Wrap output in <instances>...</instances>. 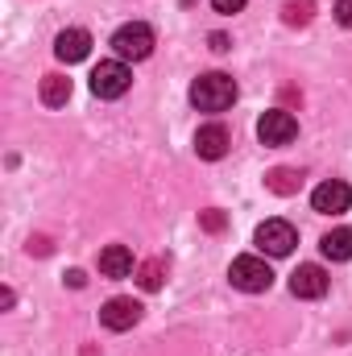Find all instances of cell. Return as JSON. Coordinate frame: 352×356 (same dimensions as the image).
Masks as SVG:
<instances>
[{"instance_id":"14","label":"cell","mask_w":352,"mask_h":356,"mask_svg":"<svg viewBox=\"0 0 352 356\" xmlns=\"http://www.w3.org/2000/svg\"><path fill=\"white\" fill-rule=\"evenodd\" d=\"M71 99V79L67 75H46L42 79V104L46 108H63Z\"/></svg>"},{"instance_id":"16","label":"cell","mask_w":352,"mask_h":356,"mask_svg":"<svg viewBox=\"0 0 352 356\" xmlns=\"http://www.w3.org/2000/svg\"><path fill=\"white\" fill-rule=\"evenodd\" d=\"M137 282H141V290H158L166 282V261H145L137 269Z\"/></svg>"},{"instance_id":"15","label":"cell","mask_w":352,"mask_h":356,"mask_svg":"<svg viewBox=\"0 0 352 356\" xmlns=\"http://www.w3.org/2000/svg\"><path fill=\"white\" fill-rule=\"evenodd\" d=\"M265 186H269V191H278V195H294V191L303 186V175H298V170H286V166H278V170H269Z\"/></svg>"},{"instance_id":"20","label":"cell","mask_w":352,"mask_h":356,"mask_svg":"<svg viewBox=\"0 0 352 356\" xmlns=\"http://www.w3.org/2000/svg\"><path fill=\"white\" fill-rule=\"evenodd\" d=\"M336 21L344 29H352V0H336Z\"/></svg>"},{"instance_id":"2","label":"cell","mask_w":352,"mask_h":356,"mask_svg":"<svg viewBox=\"0 0 352 356\" xmlns=\"http://www.w3.org/2000/svg\"><path fill=\"white\" fill-rule=\"evenodd\" d=\"M112 50H116L120 63H141V58L154 54V29L145 21H129L112 33Z\"/></svg>"},{"instance_id":"7","label":"cell","mask_w":352,"mask_h":356,"mask_svg":"<svg viewBox=\"0 0 352 356\" xmlns=\"http://www.w3.org/2000/svg\"><path fill=\"white\" fill-rule=\"evenodd\" d=\"M311 207H315L319 216H340V211H349L352 207V186L349 182H336V178L319 182V186L311 191Z\"/></svg>"},{"instance_id":"4","label":"cell","mask_w":352,"mask_h":356,"mask_svg":"<svg viewBox=\"0 0 352 356\" xmlns=\"http://www.w3.org/2000/svg\"><path fill=\"white\" fill-rule=\"evenodd\" d=\"M228 282L237 290H245V294H265L273 286V269L265 266L262 257H237L228 266Z\"/></svg>"},{"instance_id":"8","label":"cell","mask_w":352,"mask_h":356,"mask_svg":"<svg viewBox=\"0 0 352 356\" xmlns=\"http://www.w3.org/2000/svg\"><path fill=\"white\" fill-rule=\"evenodd\" d=\"M99 323H104L108 332H129V327L141 323V302H137V298H108V302L99 307Z\"/></svg>"},{"instance_id":"21","label":"cell","mask_w":352,"mask_h":356,"mask_svg":"<svg viewBox=\"0 0 352 356\" xmlns=\"http://www.w3.org/2000/svg\"><path fill=\"white\" fill-rule=\"evenodd\" d=\"M211 50L224 54V50H228V38H224V33H211Z\"/></svg>"},{"instance_id":"18","label":"cell","mask_w":352,"mask_h":356,"mask_svg":"<svg viewBox=\"0 0 352 356\" xmlns=\"http://www.w3.org/2000/svg\"><path fill=\"white\" fill-rule=\"evenodd\" d=\"M245 4H249V0H211V8H216V13H224V17H232V13H241Z\"/></svg>"},{"instance_id":"1","label":"cell","mask_w":352,"mask_h":356,"mask_svg":"<svg viewBox=\"0 0 352 356\" xmlns=\"http://www.w3.org/2000/svg\"><path fill=\"white\" fill-rule=\"evenodd\" d=\"M232 99H237V79L224 71H207L191 83V104L199 112H224V108H232Z\"/></svg>"},{"instance_id":"19","label":"cell","mask_w":352,"mask_h":356,"mask_svg":"<svg viewBox=\"0 0 352 356\" xmlns=\"http://www.w3.org/2000/svg\"><path fill=\"white\" fill-rule=\"evenodd\" d=\"M199 220H203V228H207V232H220V228H224V216H220L216 207H211V211H203Z\"/></svg>"},{"instance_id":"11","label":"cell","mask_w":352,"mask_h":356,"mask_svg":"<svg viewBox=\"0 0 352 356\" xmlns=\"http://www.w3.org/2000/svg\"><path fill=\"white\" fill-rule=\"evenodd\" d=\"M54 54H58L63 63H83L91 54V33L88 29H63V33L54 38Z\"/></svg>"},{"instance_id":"3","label":"cell","mask_w":352,"mask_h":356,"mask_svg":"<svg viewBox=\"0 0 352 356\" xmlns=\"http://www.w3.org/2000/svg\"><path fill=\"white\" fill-rule=\"evenodd\" d=\"M129 88H133V71H129V63H120V58L99 63V67L91 71V95H99V99H120Z\"/></svg>"},{"instance_id":"9","label":"cell","mask_w":352,"mask_h":356,"mask_svg":"<svg viewBox=\"0 0 352 356\" xmlns=\"http://www.w3.org/2000/svg\"><path fill=\"white\" fill-rule=\"evenodd\" d=\"M328 286H332V282H328L323 266H298L290 273V294H294V298H323Z\"/></svg>"},{"instance_id":"6","label":"cell","mask_w":352,"mask_h":356,"mask_svg":"<svg viewBox=\"0 0 352 356\" xmlns=\"http://www.w3.org/2000/svg\"><path fill=\"white\" fill-rule=\"evenodd\" d=\"M257 137H262V145H290L298 137V120L286 108H269L257 120Z\"/></svg>"},{"instance_id":"13","label":"cell","mask_w":352,"mask_h":356,"mask_svg":"<svg viewBox=\"0 0 352 356\" xmlns=\"http://www.w3.org/2000/svg\"><path fill=\"white\" fill-rule=\"evenodd\" d=\"M319 253L328 261H352V228H332L323 241H319Z\"/></svg>"},{"instance_id":"17","label":"cell","mask_w":352,"mask_h":356,"mask_svg":"<svg viewBox=\"0 0 352 356\" xmlns=\"http://www.w3.org/2000/svg\"><path fill=\"white\" fill-rule=\"evenodd\" d=\"M311 0H286V8H282V21L286 25H307L311 21Z\"/></svg>"},{"instance_id":"5","label":"cell","mask_w":352,"mask_h":356,"mask_svg":"<svg viewBox=\"0 0 352 356\" xmlns=\"http://www.w3.org/2000/svg\"><path fill=\"white\" fill-rule=\"evenodd\" d=\"M253 241H257V249H262L265 257H290L294 245H298V232H294V224H286V220H265Z\"/></svg>"},{"instance_id":"12","label":"cell","mask_w":352,"mask_h":356,"mask_svg":"<svg viewBox=\"0 0 352 356\" xmlns=\"http://www.w3.org/2000/svg\"><path fill=\"white\" fill-rule=\"evenodd\" d=\"M99 273L104 277H129L133 273V249L129 245H108L99 253Z\"/></svg>"},{"instance_id":"10","label":"cell","mask_w":352,"mask_h":356,"mask_svg":"<svg viewBox=\"0 0 352 356\" xmlns=\"http://www.w3.org/2000/svg\"><path fill=\"white\" fill-rule=\"evenodd\" d=\"M228 145H232V137H228L224 124H203V129L195 133V154L207 158V162H220V158L228 154Z\"/></svg>"}]
</instances>
